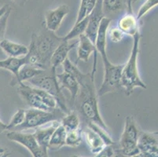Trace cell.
<instances>
[{
  "label": "cell",
  "mask_w": 158,
  "mask_h": 157,
  "mask_svg": "<svg viewBox=\"0 0 158 157\" xmlns=\"http://www.w3.org/2000/svg\"><path fill=\"white\" fill-rule=\"evenodd\" d=\"M80 83L79 97V109L81 114L88 122L98 124L103 129L109 130L104 120L99 112L98 94L94 86V77L91 73L84 74L78 80Z\"/></svg>",
  "instance_id": "cell-1"
},
{
  "label": "cell",
  "mask_w": 158,
  "mask_h": 157,
  "mask_svg": "<svg viewBox=\"0 0 158 157\" xmlns=\"http://www.w3.org/2000/svg\"><path fill=\"white\" fill-rule=\"evenodd\" d=\"M141 35L137 33L133 36V47L127 63L124 64L121 75V87L125 90V94L130 96L135 88L146 89V84L142 80L138 68V57L139 54V42Z\"/></svg>",
  "instance_id": "cell-2"
},
{
  "label": "cell",
  "mask_w": 158,
  "mask_h": 157,
  "mask_svg": "<svg viewBox=\"0 0 158 157\" xmlns=\"http://www.w3.org/2000/svg\"><path fill=\"white\" fill-rule=\"evenodd\" d=\"M62 40V37L57 36L54 32L48 30L47 32L42 34H32L28 52L38 56L44 69L47 70L48 68L50 69V60L52 54Z\"/></svg>",
  "instance_id": "cell-3"
},
{
  "label": "cell",
  "mask_w": 158,
  "mask_h": 157,
  "mask_svg": "<svg viewBox=\"0 0 158 157\" xmlns=\"http://www.w3.org/2000/svg\"><path fill=\"white\" fill-rule=\"evenodd\" d=\"M140 130L134 117L128 116L125 119L123 133L118 143H114L115 156H137L140 153L138 147Z\"/></svg>",
  "instance_id": "cell-4"
},
{
  "label": "cell",
  "mask_w": 158,
  "mask_h": 157,
  "mask_svg": "<svg viewBox=\"0 0 158 157\" xmlns=\"http://www.w3.org/2000/svg\"><path fill=\"white\" fill-rule=\"evenodd\" d=\"M56 75L57 74H53L51 71L50 72H46L45 71L44 73L35 76L28 82L31 83L32 86L42 89L52 94L57 99L58 108L64 113L67 114L69 112V110L66 105L65 98L62 93V90L60 88Z\"/></svg>",
  "instance_id": "cell-5"
},
{
  "label": "cell",
  "mask_w": 158,
  "mask_h": 157,
  "mask_svg": "<svg viewBox=\"0 0 158 157\" xmlns=\"http://www.w3.org/2000/svg\"><path fill=\"white\" fill-rule=\"evenodd\" d=\"M104 65V76L101 87L98 90V97L116 91L121 88V75L123 64H113L109 57H102Z\"/></svg>",
  "instance_id": "cell-6"
},
{
  "label": "cell",
  "mask_w": 158,
  "mask_h": 157,
  "mask_svg": "<svg viewBox=\"0 0 158 157\" xmlns=\"http://www.w3.org/2000/svg\"><path fill=\"white\" fill-rule=\"evenodd\" d=\"M58 120L57 113L54 111H44L30 108L26 110L24 123L13 130L23 131L28 129H35L53 121Z\"/></svg>",
  "instance_id": "cell-7"
},
{
  "label": "cell",
  "mask_w": 158,
  "mask_h": 157,
  "mask_svg": "<svg viewBox=\"0 0 158 157\" xmlns=\"http://www.w3.org/2000/svg\"><path fill=\"white\" fill-rule=\"evenodd\" d=\"M6 138L9 140L20 144L26 148L31 152L32 156H48V152H45L40 148L33 134H25L19 130H10L6 134Z\"/></svg>",
  "instance_id": "cell-8"
},
{
  "label": "cell",
  "mask_w": 158,
  "mask_h": 157,
  "mask_svg": "<svg viewBox=\"0 0 158 157\" xmlns=\"http://www.w3.org/2000/svg\"><path fill=\"white\" fill-rule=\"evenodd\" d=\"M138 147L139 156L158 157V132H140Z\"/></svg>",
  "instance_id": "cell-9"
},
{
  "label": "cell",
  "mask_w": 158,
  "mask_h": 157,
  "mask_svg": "<svg viewBox=\"0 0 158 157\" xmlns=\"http://www.w3.org/2000/svg\"><path fill=\"white\" fill-rule=\"evenodd\" d=\"M78 47H77V61L82 60L84 62H87L89 60L90 55L94 54V64L91 71V76L94 77V74L96 72V65H97V50H96L94 43L90 41V39L85 34H82L79 36Z\"/></svg>",
  "instance_id": "cell-10"
},
{
  "label": "cell",
  "mask_w": 158,
  "mask_h": 157,
  "mask_svg": "<svg viewBox=\"0 0 158 157\" xmlns=\"http://www.w3.org/2000/svg\"><path fill=\"white\" fill-rule=\"evenodd\" d=\"M18 91L20 97L24 101V103L27 104L28 107L44 111H51L43 102L40 95L35 91L34 86H30L24 84V83H21L18 84Z\"/></svg>",
  "instance_id": "cell-11"
},
{
  "label": "cell",
  "mask_w": 158,
  "mask_h": 157,
  "mask_svg": "<svg viewBox=\"0 0 158 157\" xmlns=\"http://www.w3.org/2000/svg\"><path fill=\"white\" fill-rule=\"evenodd\" d=\"M69 13V7L66 4H61L54 10H47L45 14V25L47 30L53 32L57 31Z\"/></svg>",
  "instance_id": "cell-12"
},
{
  "label": "cell",
  "mask_w": 158,
  "mask_h": 157,
  "mask_svg": "<svg viewBox=\"0 0 158 157\" xmlns=\"http://www.w3.org/2000/svg\"><path fill=\"white\" fill-rule=\"evenodd\" d=\"M104 17L106 16L103 13L102 0H98L95 7L88 16V23L84 33L93 43H95L99 26Z\"/></svg>",
  "instance_id": "cell-13"
},
{
  "label": "cell",
  "mask_w": 158,
  "mask_h": 157,
  "mask_svg": "<svg viewBox=\"0 0 158 157\" xmlns=\"http://www.w3.org/2000/svg\"><path fill=\"white\" fill-rule=\"evenodd\" d=\"M78 44V41L74 42V43H70L69 41L62 40L60 43V44L57 46V48L54 50V53L51 57L50 60V71L53 74H57L56 73V69L59 65L62 64L65 59L68 57V54Z\"/></svg>",
  "instance_id": "cell-14"
},
{
  "label": "cell",
  "mask_w": 158,
  "mask_h": 157,
  "mask_svg": "<svg viewBox=\"0 0 158 157\" xmlns=\"http://www.w3.org/2000/svg\"><path fill=\"white\" fill-rule=\"evenodd\" d=\"M56 77H57L60 88L61 90L67 89L70 92L71 100L73 103L74 104L77 98L79 92H80V86L78 80L73 75L64 71V72L61 73V74L56 75Z\"/></svg>",
  "instance_id": "cell-15"
},
{
  "label": "cell",
  "mask_w": 158,
  "mask_h": 157,
  "mask_svg": "<svg viewBox=\"0 0 158 157\" xmlns=\"http://www.w3.org/2000/svg\"><path fill=\"white\" fill-rule=\"evenodd\" d=\"M112 19L110 17H104L101 21L99 26L98 31L96 36L95 45L96 50L98 52L102 57H107V51H106V46H107V35L108 30L110 28Z\"/></svg>",
  "instance_id": "cell-16"
},
{
  "label": "cell",
  "mask_w": 158,
  "mask_h": 157,
  "mask_svg": "<svg viewBox=\"0 0 158 157\" xmlns=\"http://www.w3.org/2000/svg\"><path fill=\"white\" fill-rule=\"evenodd\" d=\"M59 123L58 120H55L51 122V126H46V127L39 126V127L35 128V130L33 133V135L35 137V140L40 148L45 152H48V147L51 138L54 133V130L56 129Z\"/></svg>",
  "instance_id": "cell-17"
},
{
  "label": "cell",
  "mask_w": 158,
  "mask_h": 157,
  "mask_svg": "<svg viewBox=\"0 0 158 157\" xmlns=\"http://www.w3.org/2000/svg\"><path fill=\"white\" fill-rule=\"evenodd\" d=\"M139 20L132 12H127L122 16L117 23V27L124 33V35L134 36L139 32Z\"/></svg>",
  "instance_id": "cell-18"
},
{
  "label": "cell",
  "mask_w": 158,
  "mask_h": 157,
  "mask_svg": "<svg viewBox=\"0 0 158 157\" xmlns=\"http://www.w3.org/2000/svg\"><path fill=\"white\" fill-rule=\"evenodd\" d=\"M83 136L85 138V141L90 152L94 155H98L100 152L106 146L101 136L89 126L83 130Z\"/></svg>",
  "instance_id": "cell-19"
},
{
  "label": "cell",
  "mask_w": 158,
  "mask_h": 157,
  "mask_svg": "<svg viewBox=\"0 0 158 157\" xmlns=\"http://www.w3.org/2000/svg\"><path fill=\"white\" fill-rule=\"evenodd\" d=\"M0 48L8 57H22L28 53V47L21 43H17L6 39H3L0 43Z\"/></svg>",
  "instance_id": "cell-20"
},
{
  "label": "cell",
  "mask_w": 158,
  "mask_h": 157,
  "mask_svg": "<svg viewBox=\"0 0 158 157\" xmlns=\"http://www.w3.org/2000/svg\"><path fill=\"white\" fill-rule=\"evenodd\" d=\"M46 69L40 68L29 65V64H24L20 68L18 77L15 78V79H12V81L10 82V86H14L15 85H18L21 83L28 81L35 76L44 73Z\"/></svg>",
  "instance_id": "cell-21"
},
{
  "label": "cell",
  "mask_w": 158,
  "mask_h": 157,
  "mask_svg": "<svg viewBox=\"0 0 158 157\" xmlns=\"http://www.w3.org/2000/svg\"><path fill=\"white\" fill-rule=\"evenodd\" d=\"M26 64L27 60L25 56L22 57H8L5 60H0V68L9 71L14 76L13 79H15L18 77L20 68Z\"/></svg>",
  "instance_id": "cell-22"
},
{
  "label": "cell",
  "mask_w": 158,
  "mask_h": 157,
  "mask_svg": "<svg viewBox=\"0 0 158 157\" xmlns=\"http://www.w3.org/2000/svg\"><path fill=\"white\" fill-rule=\"evenodd\" d=\"M66 134H67V130L60 123L54 130V133L51 136L48 149H51L52 151H57L64 146Z\"/></svg>",
  "instance_id": "cell-23"
},
{
  "label": "cell",
  "mask_w": 158,
  "mask_h": 157,
  "mask_svg": "<svg viewBox=\"0 0 158 157\" xmlns=\"http://www.w3.org/2000/svg\"><path fill=\"white\" fill-rule=\"evenodd\" d=\"M127 4L124 0H102V9L105 16L110 17L124 10Z\"/></svg>",
  "instance_id": "cell-24"
},
{
  "label": "cell",
  "mask_w": 158,
  "mask_h": 157,
  "mask_svg": "<svg viewBox=\"0 0 158 157\" xmlns=\"http://www.w3.org/2000/svg\"><path fill=\"white\" fill-rule=\"evenodd\" d=\"M61 124L65 128L67 131L77 130L80 126V117H79L77 112L72 111V112L67 113L66 116L62 118L61 121Z\"/></svg>",
  "instance_id": "cell-25"
},
{
  "label": "cell",
  "mask_w": 158,
  "mask_h": 157,
  "mask_svg": "<svg viewBox=\"0 0 158 157\" xmlns=\"http://www.w3.org/2000/svg\"><path fill=\"white\" fill-rule=\"evenodd\" d=\"M87 23H88V16L86 17L84 19L81 20L79 22L75 23V25L73 26L71 31L68 33V34L62 37L63 40H66V41H71L72 39L75 38H77L82 34H84L87 28Z\"/></svg>",
  "instance_id": "cell-26"
},
{
  "label": "cell",
  "mask_w": 158,
  "mask_h": 157,
  "mask_svg": "<svg viewBox=\"0 0 158 157\" xmlns=\"http://www.w3.org/2000/svg\"><path fill=\"white\" fill-rule=\"evenodd\" d=\"M83 140V130L80 128L75 130L67 131L65 139V145L76 148L81 144Z\"/></svg>",
  "instance_id": "cell-27"
},
{
  "label": "cell",
  "mask_w": 158,
  "mask_h": 157,
  "mask_svg": "<svg viewBox=\"0 0 158 157\" xmlns=\"http://www.w3.org/2000/svg\"><path fill=\"white\" fill-rule=\"evenodd\" d=\"M25 114H26L25 109H18L11 118L10 123L7 124V130H13L21 124H22L25 119Z\"/></svg>",
  "instance_id": "cell-28"
},
{
  "label": "cell",
  "mask_w": 158,
  "mask_h": 157,
  "mask_svg": "<svg viewBox=\"0 0 158 157\" xmlns=\"http://www.w3.org/2000/svg\"><path fill=\"white\" fill-rule=\"evenodd\" d=\"M156 6H158V0H145V2L142 4L138 11L136 16L137 19L140 21L149 10H151Z\"/></svg>",
  "instance_id": "cell-29"
},
{
  "label": "cell",
  "mask_w": 158,
  "mask_h": 157,
  "mask_svg": "<svg viewBox=\"0 0 158 157\" xmlns=\"http://www.w3.org/2000/svg\"><path fill=\"white\" fill-rule=\"evenodd\" d=\"M108 35L113 43H119L123 39L125 35L118 27H114L108 30Z\"/></svg>",
  "instance_id": "cell-30"
},
{
  "label": "cell",
  "mask_w": 158,
  "mask_h": 157,
  "mask_svg": "<svg viewBox=\"0 0 158 157\" xmlns=\"http://www.w3.org/2000/svg\"><path fill=\"white\" fill-rule=\"evenodd\" d=\"M11 8L6 11L4 14V15L0 18V43L2 42V40L4 39L5 36L6 30L7 22H8V19H9L10 15Z\"/></svg>",
  "instance_id": "cell-31"
},
{
  "label": "cell",
  "mask_w": 158,
  "mask_h": 157,
  "mask_svg": "<svg viewBox=\"0 0 158 157\" xmlns=\"http://www.w3.org/2000/svg\"><path fill=\"white\" fill-rule=\"evenodd\" d=\"M10 6L9 5L2 6L0 8V18H1V17L4 15V14H5L8 10H10Z\"/></svg>",
  "instance_id": "cell-32"
},
{
  "label": "cell",
  "mask_w": 158,
  "mask_h": 157,
  "mask_svg": "<svg viewBox=\"0 0 158 157\" xmlns=\"http://www.w3.org/2000/svg\"><path fill=\"white\" fill-rule=\"evenodd\" d=\"M5 130H7V124L4 123L1 119H0V133H2Z\"/></svg>",
  "instance_id": "cell-33"
},
{
  "label": "cell",
  "mask_w": 158,
  "mask_h": 157,
  "mask_svg": "<svg viewBox=\"0 0 158 157\" xmlns=\"http://www.w3.org/2000/svg\"><path fill=\"white\" fill-rule=\"evenodd\" d=\"M127 7L128 8L129 12H131V9H132L131 0H127Z\"/></svg>",
  "instance_id": "cell-34"
},
{
  "label": "cell",
  "mask_w": 158,
  "mask_h": 157,
  "mask_svg": "<svg viewBox=\"0 0 158 157\" xmlns=\"http://www.w3.org/2000/svg\"><path fill=\"white\" fill-rule=\"evenodd\" d=\"M12 1H14V2H17L18 4L19 3H23L24 4L27 2V0H12Z\"/></svg>",
  "instance_id": "cell-35"
},
{
  "label": "cell",
  "mask_w": 158,
  "mask_h": 157,
  "mask_svg": "<svg viewBox=\"0 0 158 157\" xmlns=\"http://www.w3.org/2000/svg\"><path fill=\"white\" fill-rule=\"evenodd\" d=\"M138 1H139V0H131V3H135V2H137Z\"/></svg>",
  "instance_id": "cell-36"
}]
</instances>
